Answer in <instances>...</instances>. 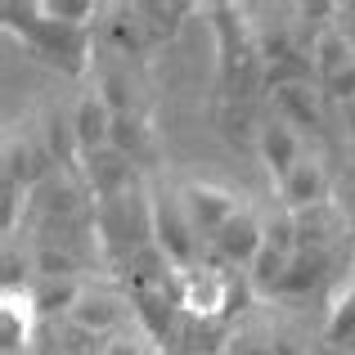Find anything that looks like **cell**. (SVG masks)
<instances>
[{
    "label": "cell",
    "mask_w": 355,
    "mask_h": 355,
    "mask_svg": "<svg viewBox=\"0 0 355 355\" xmlns=\"http://www.w3.org/2000/svg\"><path fill=\"white\" fill-rule=\"evenodd\" d=\"M0 18L14 36H23V45H32L45 63L63 68L68 77H81L90 63V32H77V27H63L54 18H45L41 0H5L0 5Z\"/></svg>",
    "instance_id": "cell-1"
},
{
    "label": "cell",
    "mask_w": 355,
    "mask_h": 355,
    "mask_svg": "<svg viewBox=\"0 0 355 355\" xmlns=\"http://www.w3.org/2000/svg\"><path fill=\"white\" fill-rule=\"evenodd\" d=\"M202 14L211 18L220 90L230 95V90H239L243 81L261 68V59H257V32L248 27V9H239V5H207Z\"/></svg>",
    "instance_id": "cell-2"
},
{
    "label": "cell",
    "mask_w": 355,
    "mask_h": 355,
    "mask_svg": "<svg viewBox=\"0 0 355 355\" xmlns=\"http://www.w3.org/2000/svg\"><path fill=\"white\" fill-rule=\"evenodd\" d=\"M148 216H153V243L162 248V257L171 261L175 270H189L198 266V230H193L189 211H184V198L180 193H166V189H153L148 193Z\"/></svg>",
    "instance_id": "cell-3"
},
{
    "label": "cell",
    "mask_w": 355,
    "mask_h": 355,
    "mask_svg": "<svg viewBox=\"0 0 355 355\" xmlns=\"http://www.w3.org/2000/svg\"><path fill=\"white\" fill-rule=\"evenodd\" d=\"M180 198H184V211H189V220H193V230L198 234H207V239H216L220 230L230 225V220L239 216V198L230 189H220V184H207V180H193V184H184L180 189Z\"/></svg>",
    "instance_id": "cell-4"
},
{
    "label": "cell",
    "mask_w": 355,
    "mask_h": 355,
    "mask_svg": "<svg viewBox=\"0 0 355 355\" xmlns=\"http://www.w3.org/2000/svg\"><path fill=\"white\" fill-rule=\"evenodd\" d=\"M324 198H329V175H324L320 157H302V162L288 171V180L279 184V202H284V211H293V216L324 207Z\"/></svg>",
    "instance_id": "cell-5"
},
{
    "label": "cell",
    "mask_w": 355,
    "mask_h": 355,
    "mask_svg": "<svg viewBox=\"0 0 355 355\" xmlns=\"http://www.w3.org/2000/svg\"><path fill=\"white\" fill-rule=\"evenodd\" d=\"M216 257H220V266H234V270H252V261H257V252L266 248V225H261L257 216H252L248 207L239 211L234 220H230L225 230H220L216 239Z\"/></svg>",
    "instance_id": "cell-6"
},
{
    "label": "cell",
    "mask_w": 355,
    "mask_h": 355,
    "mask_svg": "<svg viewBox=\"0 0 355 355\" xmlns=\"http://www.w3.org/2000/svg\"><path fill=\"white\" fill-rule=\"evenodd\" d=\"M257 153H261V162H266L270 180H275V189H279V184L288 180V171H293V166L302 162V139H297V130L288 126V121L270 117V121H261Z\"/></svg>",
    "instance_id": "cell-7"
},
{
    "label": "cell",
    "mask_w": 355,
    "mask_h": 355,
    "mask_svg": "<svg viewBox=\"0 0 355 355\" xmlns=\"http://www.w3.org/2000/svg\"><path fill=\"white\" fill-rule=\"evenodd\" d=\"M81 166H86L90 193H95L99 202L121 198V193H130V184H135V162H126L117 148H99V153H86V157H81Z\"/></svg>",
    "instance_id": "cell-8"
},
{
    "label": "cell",
    "mask_w": 355,
    "mask_h": 355,
    "mask_svg": "<svg viewBox=\"0 0 355 355\" xmlns=\"http://www.w3.org/2000/svg\"><path fill=\"white\" fill-rule=\"evenodd\" d=\"M113 108L104 104V95H86L77 108H72V135H77V148L81 157L86 153H99V148H113Z\"/></svg>",
    "instance_id": "cell-9"
},
{
    "label": "cell",
    "mask_w": 355,
    "mask_h": 355,
    "mask_svg": "<svg viewBox=\"0 0 355 355\" xmlns=\"http://www.w3.org/2000/svg\"><path fill=\"white\" fill-rule=\"evenodd\" d=\"M320 95H324V90H315V81H293V86L270 90L279 121H288L293 130H320V126H324Z\"/></svg>",
    "instance_id": "cell-10"
},
{
    "label": "cell",
    "mask_w": 355,
    "mask_h": 355,
    "mask_svg": "<svg viewBox=\"0 0 355 355\" xmlns=\"http://www.w3.org/2000/svg\"><path fill=\"white\" fill-rule=\"evenodd\" d=\"M68 324H77V329H86L90 338L108 342L121 329V302L113 293H81L77 311L68 315Z\"/></svg>",
    "instance_id": "cell-11"
},
{
    "label": "cell",
    "mask_w": 355,
    "mask_h": 355,
    "mask_svg": "<svg viewBox=\"0 0 355 355\" xmlns=\"http://www.w3.org/2000/svg\"><path fill=\"white\" fill-rule=\"evenodd\" d=\"M311 59H315V81H333L338 72H347L355 63V41L347 36V27H329V32H315V45H311Z\"/></svg>",
    "instance_id": "cell-12"
},
{
    "label": "cell",
    "mask_w": 355,
    "mask_h": 355,
    "mask_svg": "<svg viewBox=\"0 0 355 355\" xmlns=\"http://www.w3.org/2000/svg\"><path fill=\"white\" fill-rule=\"evenodd\" d=\"M0 320H5V333H0V342H5V355H23V347L32 342V324L41 320L32 306V288L27 293H5L0 297Z\"/></svg>",
    "instance_id": "cell-13"
},
{
    "label": "cell",
    "mask_w": 355,
    "mask_h": 355,
    "mask_svg": "<svg viewBox=\"0 0 355 355\" xmlns=\"http://www.w3.org/2000/svg\"><path fill=\"white\" fill-rule=\"evenodd\" d=\"M81 293H86V288H81L77 279H36L32 306H36L41 320H54V315H72V311H77Z\"/></svg>",
    "instance_id": "cell-14"
},
{
    "label": "cell",
    "mask_w": 355,
    "mask_h": 355,
    "mask_svg": "<svg viewBox=\"0 0 355 355\" xmlns=\"http://www.w3.org/2000/svg\"><path fill=\"white\" fill-rule=\"evenodd\" d=\"M324 270H329V252L302 248V252L293 257V266H288V275L279 279L275 297H306V293H311V288L324 279Z\"/></svg>",
    "instance_id": "cell-15"
},
{
    "label": "cell",
    "mask_w": 355,
    "mask_h": 355,
    "mask_svg": "<svg viewBox=\"0 0 355 355\" xmlns=\"http://www.w3.org/2000/svg\"><path fill=\"white\" fill-rule=\"evenodd\" d=\"M113 148L126 162H148V153H153V130H148V121L139 113H117L113 117Z\"/></svg>",
    "instance_id": "cell-16"
},
{
    "label": "cell",
    "mask_w": 355,
    "mask_h": 355,
    "mask_svg": "<svg viewBox=\"0 0 355 355\" xmlns=\"http://www.w3.org/2000/svg\"><path fill=\"white\" fill-rule=\"evenodd\" d=\"M130 9H135V18L144 23L148 41H171V36L180 32V23L198 5H153V0H144V5H130Z\"/></svg>",
    "instance_id": "cell-17"
},
{
    "label": "cell",
    "mask_w": 355,
    "mask_h": 355,
    "mask_svg": "<svg viewBox=\"0 0 355 355\" xmlns=\"http://www.w3.org/2000/svg\"><path fill=\"white\" fill-rule=\"evenodd\" d=\"M351 338H355V270H351L347 288L333 297L329 320H324V342H329V347H342V342H351Z\"/></svg>",
    "instance_id": "cell-18"
},
{
    "label": "cell",
    "mask_w": 355,
    "mask_h": 355,
    "mask_svg": "<svg viewBox=\"0 0 355 355\" xmlns=\"http://www.w3.org/2000/svg\"><path fill=\"white\" fill-rule=\"evenodd\" d=\"M293 257L297 252H284V248H275V243H266V248L257 252V261H252V288L257 293H266V297H275V288H279V279L288 275V266H293Z\"/></svg>",
    "instance_id": "cell-19"
},
{
    "label": "cell",
    "mask_w": 355,
    "mask_h": 355,
    "mask_svg": "<svg viewBox=\"0 0 355 355\" xmlns=\"http://www.w3.org/2000/svg\"><path fill=\"white\" fill-rule=\"evenodd\" d=\"M36 153L32 148H27V139H18V135H9L5 139V175H0V180H9V184H23V189H32L36 184Z\"/></svg>",
    "instance_id": "cell-20"
},
{
    "label": "cell",
    "mask_w": 355,
    "mask_h": 355,
    "mask_svg": "<svg viewBox=\"0 0 355 355\" xmlns=\"http://www.w3.org/2000/svg\"><path fill=\"white\" fill-rule=\"evenodd\" d=\"M45 18H54V23L63 27H77V32H90V23H95V5L90 0H41Z\"/></svg>",
    "instance_id": "cell-21"
},
{
    "label": "cell",
    "mask_w": 355,
    "mask_h": 355,
    "mask_svg": "<svg viewBox=\"0 0 355 355\" xmlns=\"http://www.w3.org/2000/svg\"><path fill=\"white\" fill-rule=\"evenodd\" d=\"M99 355H157V342L148 338V333H126V329H117L113 338L104 342V351Z\"/></svg>",
    "instance_id": "cell-22"
},
{
    "label": "cell",
    "mask_w": 355,
    "mask_h": 355,
    "mask_svg": "<svg viewBox=\"0 0 355 355\" xmlns=\"http://www.w3.org/2000/svg\"><path fill=\"white\" fill-rule=\"evenodd\" d=\"M99 95H104V104L113 108V113H135V104H130V86L121 72H108L104 86H99Z\"/></svg>",
    "instance_id": "cell-23"
},
{
    "label": "cell",
    "mask_w": 355,
    "mask_h": 355,
    "mask_svg": "<svg viewBox=\"0 0 355 355\" xmlns=\"http://www.w3.org/2000/svg\"><path fill=\"white\" fill-rule=\"evenodd\" d=\"M320 90H324V95H329V99H338L342 108H347V104H355V63H351L347 72H338V77H333V81H324Z\"/></svg>",
    "instance_id": "cell-24"
},
{
    "label": "cell",
    "mask_w": 355,
    "mask_h": 355,
    "mask_svg": "<svg viewBox=\"0 0 355 355\" xmlns=\"http://www.w3.org/2000/svg\"><path fill=\"white\" fill-rule=\"evenodd\" d=\"M342 113H347V135H351V144H355V104H347Z\"/></svg>",
    "instance_id": "cell-25"
}]
</instances>
